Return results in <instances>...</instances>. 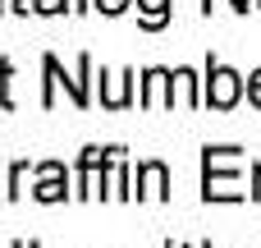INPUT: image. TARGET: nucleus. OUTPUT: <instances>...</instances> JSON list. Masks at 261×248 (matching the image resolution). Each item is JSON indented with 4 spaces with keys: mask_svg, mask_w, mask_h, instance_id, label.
Instances as JSON below:
<instances>
[{
    "mask_svg": "<svg viewBox=\"0 0 261 248\" xmlns=\"http://www.w3.org/2000/svg\"><path fill=\"white\" fill-rule=\"evenodd\" d=\"M225 166V147H206V198H239V179Z\"/></svg>",
    "mask_w": 261,
    "mask_h": 248,
    "instance_id": "1",
    "label": "nucleus"
},
{
    "mask_svg": "<svg viewBox=\"0 0 261 248\" xmlns=\"http://www.w3.org/2000/svg\"><path fill=\"white\" fill-rule=\"evenodd\" d=\"M206 101H211V106H220V110H229V106L239 101V74H234V69H211Z\"/></svg>",
    "mask_w": 261,
    "mask_h": 248,
    "instance_id": "2",
    "label": "nucleus"
},
{
    "mask_svg": "<svg viewBox=\"0 0 261 248\" xmlns=\"http://www.w3.org/2000/svg\"><path fill=\"white\" fill-rule=\"evenodd\" d=\"M142 198H165V166H142Z\"/></svg>",
    "mask_w": 261,
    "mask_h": 248,
    "instance_id": "3",
    "label": "nucleus"
},
{
    "mask_svg": "<svg viewBox=\"0 0 261 248\" xmlns=\"http://www.w3.org/2000/svg\"><path fill=\"white\" fill-rule=\"evenodd\" d=\"M41 202H55L64 198V184H60V166H41V189H37Z\"/></svg>",
    "mask_w": 261,
    "mask_h": 248,
    "instance_id": "4",
    "label": "nucleus"
},
{
    "mask_svg": "<svg viewBox=\"0 0 261 248\" xmlns=\"http://www.w3.org/2000/svg\"><path fill=\"white\" fill-rule=\"evenodd\" d=\"M165 87H170V74H161V69H151V74H147V97H142V101H147V106H156Z\"/></svg>",
    "mask_w": 261,
    "mask_h": 248,
    "instance_id": "5",
    "label": "nucleus"
},
{
    "mask_svg": "<svg viewBox=\"0 0 261 248\" xmlns=\"http://www.w3.org/2000/svg\"><path fill=\"white\" fill-rule=\"evenodd\" d=\"M142 23L147 28H161L165 23V0H142Z\"/></svg>",
    "mask_w": 261,
    "mask_h": 248,
    "instance_id": "6",
    "label": "nucleus"
},
{
    "mask_svg": "<svg viewBox=\"0 0 261 248\" xmlns=\"http://www.w3.org/2000/svg\"><path fill=\"white\" fill-rule=\"evenodd\" d=\"M106 193H110V198H124V161L110 166V175H106Z\"/></svg>",
    "mask_w": 261,
    "mask_h": 248,
    "instance_id": "7",
    "label": "nucleus"
},
{
    "mask_svg": "<svg viewBox=\"0 0 261 248\" xmlns=\"http://www.w3.org/2000/svg\"><path fill=\"white\" fill-rule=\"evenodd\" d=\"M106 101H110V106H124V83H119V78H110V87H106Z\"/></svg>",
    "mask_w": 261,
    "mask_h": 248,
    "instance_id": "8",
    "label": "nucleus"
},
{
    "mask_svg": "<svg viewBox=\"0 0 261 248\" xmlns=\"http://www.w3.org/2000/svg\"><path fill=\"white\" fill-rule=\"evenodd\" d=\"M124 5H128V0H96V9H106V14H119Z\"/></svg>",
    "mask_w": 261,
    "mask_h": 248,
    "instance_id": "9",
    "label": "nucleus"
},
{
    "mask_svg": "<svg viewBox=\"0 0 261 248\" xmlns=\"http://www.w3.org/2000/svg\"><path fill=\"white\" fill-rule=\"evenodd\" d=\"M248 87H252V101H257V106H261V69H257V74H252V78H248Z\"/></svg>",
    "mask_w": 261,
    "mask_h": 248,
    "instance_id": "10",
    "label": "nucleus"
},
{
    "mask_svg": "<svg viewBox=\"0 0 261 248\" xmlns=\"http://www.w3.org/2000/svg\"><path fill=\"white\" fill-rule=\"evenodd\" d=\"M37 9L41 14H55V9H64V0H37Z\"/></svg>",
    "mask_w": 261,
    "mask_h": 248,
    "instance_id": "11",
    "label": "nucleus"
},
{
    "mask_svg": "<svg viewBox=\"0 0 261 248\" xmlns=\"http://www.w3.org/2000/svg\"><path fill=\"white\" fill-rule=\"evenodd\" d=\"M252 193H257V198H261V166H257V189H252Z\"/></svg>",
    "mask_w": 261,
    "mask_h": 248,
    "instance_id": "12",
    "label": "nucleus"
}]
</instances>
